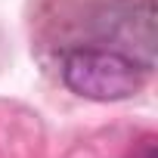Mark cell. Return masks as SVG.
Instances as JSON below:
<instances>
[{"label": "cell", "mask_w": 158, "mask_h": 158, "mask_svg": "<svg viewBox=\"0 0 158 158\" xmlns=\"http://www.w3.org/2000/svg\"><path fill=\"white\" fill-rule=\"evenodd\" d=\"M62 84L93 102H121L143 90L149 68L115 47H68L62 53Z\"/></svg>", "instance_id": "1"}, {"label": "cell", "mask_w": 158, "mask_h": 158, "mask_svg": "<svg viewBox=\"0 0 158 158\" xmlns=\"http://www.w3.org/2000/svg\"><path fill=\"white\" fill-rule=\"evenodd\" d=\"M102 28L112 40L130 47L127 53L152 71V65H155V3L152 0L118 3V6L106 10Z\"/></svg>", "instance_id": "2"}, {"label": "cell", "mask_w": 158, "mask_h": 158, "mask_svg": "<svg viewBox=\"0 0 158 158\" xmlns=\"http://www.w3.org/2000/svg\"><path fill=\"white\" fill-rule=\"evenodd\" d=\"M127 158H158V149H155V136L149 133V136H143L133 149H130V155Z\"/></svg>", "instance_id": "3"}]
</instances>
